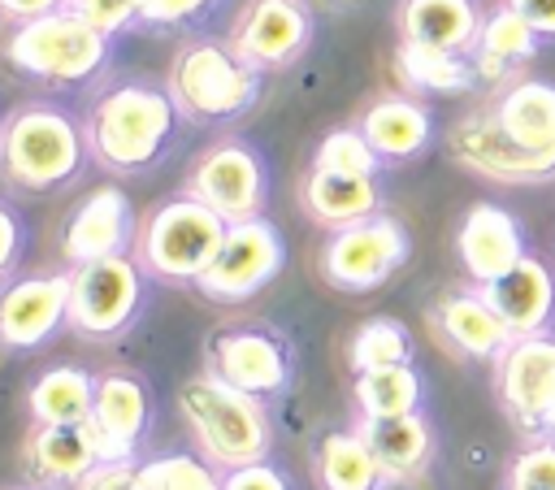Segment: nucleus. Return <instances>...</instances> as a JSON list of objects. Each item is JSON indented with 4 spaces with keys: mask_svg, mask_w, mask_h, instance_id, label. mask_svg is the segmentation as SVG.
Listing matches in <instances>:
<instances>
[{
    "mask_svg": "<svg viewBox=\"0 0 555 490\" xmlns=\"http://www.w3.org/2000/svg\"><path fill=\"white\" fill-rule=\"evenodd\" d=\"M408 252H412V238H408L403 221L390 212H373V217L330 234V243L321 252V273L330 286L364 295V291H377L382 282H390L408 265Z\"/></svg>",
    "mask_w": 555,
    "mask_h": 490,
    "instance_id": "8",
    "label": "nucleus"
},
{
    "mask_svg": "<svg viewBox=\"0 0 555 490\" xmlns=\"http://www.w3.org/2000/svg\"><path fill=\"white\" fill-rule=\"evenodd\" d=\"M69 321V273H35L0 291V343L30 351Z\"/></svg>",
    "mask_w": 555,
    "mask_h": 490,
    "instance_id": "16",
    "label": "nucleus"
},
{
    "mask_svg": "<svg viewBox=\"0 0 555 490\" xmlns=\"http://www.w3.org/2000/svg\"><path fill=\"white\" fill-rule=\"evenodd\" d=\"M4 56L26 78L74 87V82H87V78H95L104 69L108 35H100L78 13L56 9V13H43V17L17 22L9 43H4Z\"/></svg>",
    "mask_w": 555,
    "mask_h": 490,
    "instance_id": "5",
    "label": "nucleus"
},
{
    "mask_svg": "<svg viewBox=\"0 0 555 490\" xmlns=\"http://www.w3.org/2000/svg\"><path fill=\"white\" fill-rule=\"evenodd\" d=\"M364 139L373 143V152L390 165V160H416L429 143H434V113L425 100L416 95H377L360 121Z\"/></svg>",
    "mask_w": 555,
    "mask_h": 490,
    "instance_id": "21",
    "label": "nucleus"
},
{
    "mask_svg": "<svg viewBox=\"0 0 555 490\" xmlns=\"http://www.w3.org/2000/svg\"><path fill=\"white\" fill-rule=\"evenodd\" d=\"M208 369L247 395H278L291 382V347L256 325L225 330L208 343Z\"/></svg>",
    "mask_w": 555,
    "mask_h": 490,
    "instance_id": "15",
    "label": "nucleus"
},
{
    "mask_svg": "<svg viewBox=\"0 0 555 490\" xmlns=\"http://www.w3.org/2000/svg\"><path fill=\"white\" fill-rule=\"evenodd\" d=\"M312 9L308 0H247L230 43L251 69H286L312 43Z\"/></svg>",
    "mask_w": 555,
    "mask_h": 490,
    "instance_id": "13",
    "label": "nucleus"
},
{
    "mask_svg": "<svg viewBox=\"0 0 555 490\" xmlns=\"http://www.w3.org/2000/svg\"><path fill=\"white\" fill-rule=\"evenodd\" d=\"M481 17L486 13L477 0H399L395 9L399 39L447 52H473Z\"/></svg>",
    "mask_w": 555,
    "mask_h": 490,
    "instance_id": "22",
    "label": "nucleus"
},
{
    "mask_svg": "<svg viewBox=\"0 0 555 490\" xmlns=\"http://www.w3.org/2000/svg\"><path fill=\"white\" fill-rule=\"evenodd\" d=\"M494 121L525 147H555V82L551 78H512L490 95Z\"/></svg>",
    "mask_w": 555,
    "mask_h": 490,
    "instance_id": "25",
    "label": "nucleus"
},
{
    "mask_svg": "<svg viewBox=\"0 0 555 490\" xmlns=\"http://www.w3.org/2000/svg\"><path fill=\"white\" fill-rule=\"evenodd\" d=\"M178 412H182L199 455L221 473L243 468V464H260L273 447V421H269L260 395L230 386L212 369L182 382Z\"/></svg>",
    "mask_w": 555,
    "mask_h": 490,
    "instance_id": "2",
    "label": "nucleus"
},
{
    "mask_svg": "<svg viewBox=\"0 0 555 490\" xmlns=\"http://www.w3.org/2000/svg\"><path fill=\"white\" fill-rule=\"evenodd\" d=\"M481 295L503 317V325L512 330V338L542 334L555 321V273L538 256H525L512 273H503L499 282L481 286Z\"/></svg>",
    "mask_w": 555,
    "mask_h": 490,
    "instance_id": "20",
    "label": "nucleus"
},
{
    "mask_svg": "<svg viewBox=\"0 0 555 490\" xmlns=\"http://www.w3.org/2000/svg\"><path fill=\"white\" fill-rule=\"evenodd\" d=\"M360 434L369 438L386 486H403L416 481L429 460H434V425L425 412H408V416H390V421H360Z\"/></svg>",
    "mask_w": 555,
    "mask_h": 490,
    "instance_id": "24",
    "label": "nucleus"
},
{
    "mask_svg": "<svg viewBox=\"0 0 555 490\" xmlns=\"http://www.w3.org/2000/svg\"><path fill=\"white\" fill-rule=\"evenodd\" d=\"M347 364L356 373L386 369V364H412V334L399 317H369L356 325L347 343Z\"/></svg>",
    "mask_w": 555,
    "mask_h": 490,
    "instance_id": "32",
    "label": "nucleus"
},
{
    "mask_svg": "<svg viewBox=\"0 0 555 490\" xmlns=\"http://www.w3.org/2000/svg\"><path fill=\"white\" fill-rule=\"evenodd\" d=\"M178 117L182 113H178L169 87L147 82V78H126V82L100 91L82 130H87L91 156L104 169L134 173V169H147L169 147Z\"/></svg>",
    "mask_w": 555,
    "mask_h": 490,
    "instance_id": "1",
    "label": "nucleus"
},
{
    "mask_svg": "<svg viewBox=\"0 0 555 490\" xmlns=\"http://www.w3.org/2000/svg\"><path fill=\"white\" fill-rule=\"evenodd\" d=\"M225 234H230V221L221 212H212L195 195H178L147 212L143 234H139V260L165 282L195 286L217 260Z\"/></svg>",
    "mask_w": 555,
    "mask_h": 490,
    "instance_id": "6",
    "label": "nucleus"
},
{
    "mask_svg": "<svg viewBox=\"0 0 555 490\" xmlns=\"http://www.w3.org/2000/svg\"><path fill=\"white\" fill-rule=\"evenodd\" d=\"M507 490H520V486H507Z\"/></svg>",
    "mask_w": 555,
    "mask_h": 490,
    "instance_id": "45",
    "label": "nucleus"
},
{
    "mask_svg": "<svg viewBox=\"0 0 555 490\" xmlns=\"http://www.w3.org/2000/svg\"><path fill=\"white\" fill-rule=\"evenodd\" d=\"M351 395H356L360 421H390V416L421 412V403H425V377H421L416 364H386V369L356 373Z\"/></svg>",
    "mask_w": 555,
    "mask_h": 490,
    "instance_id": "31",
    "label": "nucleus"
},
{
    "mask_svg": "<svg viewBox=\"0 0 555 490\" xmlns=\"http://www.w3.org/2000/svg\"><path fill=\"white\" fill-rule=\"evenodd\" d=\"M82 425H87V438H91L100 464L134 460V447L147 429V390H143V382H134L126 373L95 377V403H91V416Z\"/></svg>",
    "mask_w": 555,
    "mask_h": 490,
    "instance_id": "17",
    "label": "nucleus"
},
{
    "mask_svg": "<svg viewBox=\"0 0 555 490\" xmlns=\"http://www.w3.org/2000/svg\"><path fill=\"white\" fill-rule=\"evenodd\" d=\"M130 234H134V208H130L126 191L121 186H95L65 217L61 252L69 256V265H87V260L126 252Z\"/></svg>",
    "mask_w": 555,
    "mask_h": 490,
    "instance_id": "18",
    "label": "nucleus"
},
{
    "mask_svg": "<svg viewBox=\"0 0 555 490\" xmlns=\"http://www.w3.org/2000/svg\"><path fill=\"white\" fill-rule=\"evenodd\" d=\"M395 74L412 95H468L481 78L468 52H447V48H425L399 39L395 48Z\"/></svg>",
    "mask_w": 555,
    "mask_h": 490,
    "instance_id": "28",
    "label": "nucleus"
},
{
    "mask_svg": "<svg viewBox=\"0 0 555 490\" xmlns=\"http://www.w3.org/2000/svg\"><path fill=\"white\" fill-rule=\"evenodd\" d=\"M382 156L373 152V143L364 139L360 126H338L330 130L317 152H312V169H330V173H356V178H377L382 173Z\"/></svg>",
    "mask_w": 555,
    "mask_h": 490,
    "instance_id": "33",
    "label": "nucleus"
},
{
    "mask_svg": "<svg viewBox=\"0 0 555 490\" xmlns=\"http://www.w3.org/2000/svg\"><path fill=\"white\" fill-rule=\"evenodd\" d=\"M455 256L473 286H490L529 256V238H525V225L516 221V212H507L494 199H477L460 217Z\"/></svg>",
    "mask_w": 555,
    "mask_h": 490,
    "instance_id": "14",
    "label": "nucleus"
},
{
    "mask_svg": "<svg viewBox=\"0 0 555 490\" xmlns=\"http://www.w3.org/2000/svg\"><path fill=\"white\" fill-rule=\"evenodd\" d=\"M447 156L481 178V182H494V186H542V182H555V147L551 152H538V147H525L516 143L490 113V104L481 108H468L464 117L451 121L447 130Z\"/></svg>",
    "mask_w": 555,
    "mask_h": 490,
    "instance_id": "7",
    "label": "nucleus"
},
{
    "mask_svg": "<svg viewBox=\"0 0 555 490\" xmlns=\"http://www.w3.org/2000/svg\"><path fill=\"white\" fill-rule=\"evenodd\" d=\"M134 490H221V477L208 460L195 455H156L139 464Z\"/></svg>",
    "mask_w": 555,
    "mask_h": 490,
    "instance_id": "34",
    "label": "nucleus"
},
{
    "mask_svg": "<svg viewBox=\"0 0 555 490\" xmlns=\"http://www.w3.org/2000/svg\"><path fill=\"white\" fill-rule=\"evenodd\" d=\"M17 256H22V221L9 204H0V278L13 269Z\"/></svg>",
    "mask_w": 555,
    "mask_h": 490,
    "instance_id": "40",
    "label": "nucleus"
},
{
    "mask_svg": "<svg viewBox=\"0 0 555 490\" xmlns=\"http://www.w3.org/2000/svg\"><path fill=\"white\" fill-rule=\"evenodd\" d=\"M139 295H143V278L126 252L74 265V273H69V325L87 338H113L139 312Z\"/></svg>",
    "mask_w": 555,
    "mask_h": 490,
    "instance_id": "11",
    "label": "nucleus"
},
{
    "mask_svg": "<svg viewBox=\"0 0 555 490\" xmlns=\"http://www.w3.org/2000/svg\"><path fill=\"white\" fill-rule=\"evenodd\" d=\"M139 464L134 460H117V464H95L74 490H134Z\"/></svg>",
    "mask_w": 555,
    "mask_h": 490,
    "instance_id": "39",
    "label": "nucleus"
},
{
    "mask_svg": "<svg viewBox=\"0 0 555 490\" xmlns=\"http://www.w3.org/2000/svg\"><path fill=\"white\" fill-rule=\"evenodd\" d=\"M22 455H26V473L39 486H78L100 464L87 425H35L26 434Z\"/></svg>",
    "mask_w": 555,
    "mask_h": 490,
    "instance_id": "27",
    "label": "nucleus"
},
{
    "mask_svg": "<svg viewBox=\"0 0 555 490\" xmlns=\"http://www.w3.org/2000/svg\"><path fill=\"white\" fill-rule=\"evenodd\" d=\"M317 481L321 490H382L386 477H382V464L369 447V438L356 429H330L321 434L317 442Z\"/></svg>",
    "mask_w": 555,
    "mask_h": 490,
    "instance_id": "29",
    "label": "nucleus"
},
{
    "mask_svg": "<svg viewBox=\"0 0 555 490\" xmlns=\"http://www.w3.org/2000/svg\"><path fill=\"white\" fill-rule=\"evenodd\" d=\"M494 390L507 421L525 434H542L546 403L555 395V334H520L494 356Z\"/></svg>",
    "mask_w": 555,
    "mask_h": 490,
    "instance_id": "12",
    "label": "nucleus"
},
{
    "mask_svg": "<svg viewBox=\"0 0 555 490\" xmlns=\"http://www.w3.org/2000/svg\"><path fill=\"white\" fill-rule=\"evenodd\" d=\"M56 9H65V0H0V13L13 22H30V17H43Z\"/></svg>",
    "mask_w": 555,
    "mask_h": 490,
    "instance_id": "42",
    "label": "nucleus"
},
{
    "mask_svg": "<svg viewBox=\"0 0 555 490\" xmlns=\"http://www.w3.org/2000/svg\"><path fill=\"white\" fill-rule=\"evenodd\" d=\"M538 48H542V35H538L516 9H507V4L499 0V4L481 17V30H477V43H473L468 56H473L481 82L503 87V82L516 78V69H520L525 61L538 56Z\"/></svg>",
    "mask_w": 555,
    "mask_h": 490,
    "instance_id": "23",
    "label": "nucleus"
},
{
    "mask_svg": "<svg viewBox=\"0 0 555 490\" xmlns=\"http://www.w3.org/2000/svg\"><path fill=\"white\" fill-rule=\"evenodd\" d=\"M186 195H195L225 221H251L260 217L264 195H269L264 156L243 139H221L195 156L186 173Z\"/></svg>",
    "mask_w": 555,
    "mask_h": 490,
    "instance_id": "9",
    "label": "nucleus"
},
{
    "mask_svg": "<svg viewBox=\"0 0 555 490\" xmlns=\"http://www.w3.org/2000/svg\"><path fill=\"white\" fill-rule=\"evenodd\" d=\"M507 9H516L542 39H555V0H503Z\"/></svg>",
    "mask_w": 555,
    "mask_h": 490,
    "instance_id": "41",
    "label": "nucleus"
},
{
    "mask_svg": "<svg viewBox=\"0 0 555 490\" xmlns=\"http://www.w3.org/2000/svg\"><path fill=\"white\" fill-rule=\"evenodd\" d=\"M87 130L61 104L30 100L0 121V178L22 191H56L78 178Z\"/></svg>",
    "mask_w": 555,
    "mask_h": 490,
    "instance_id": "3",
    "label": "nucleus"
},
{
    "mask_svg": "<svg viewBox=\"0 0 555 490\" xmlns=\"http://www.w3.org/2000/svg\"><path fill=\"white\" fill-rule=\"evenodd\" d=\"M65 9L69 13H78L82 22H91L100 35H117V30H126L130 22H139L143 17V0H65Z\"/></svg>",
    "mask_w": 555,
    "mask_h": 490,
    "instance_id": "36",
    "label": "nucleus"
},
{
    "mask_svg": "<svg viewBox=\"0 0 555 490\" xmlns=\"http://www.w3.org/2000/svg\"><path fill=\"white\" fill-rule=\"evenodd\" d=\"M286 260V243L273 221L251 217V221H230V234L208 265V273L195 282V291L212 304H243L256 291H264Z\"/></svg>",
    "mask_w": 555,
    "mask_h": 490,
    "instance_id": "10",
    "label": "nucleus"
},
{
    "mask_svg": "<svg viewBox=\"0 0 555 490\" xmlns=\"http://www.w3.org/2000/svg\"><path fill=\"white\" fill-rule=\"evenodd\" d=\"M382 490H395V486H382Z\"/></svg>",
    "mask_w": 555,
    "mask_h": 490,
    "instance_id": "44",
    "label": "nucleus"
},
{
    "mask_svg": "<svg viewBox=\"0 0 555 490\" xmlns=\"http://www.w3.org/2000/svg\"><path fill=\"white\" fill-rule=\"evenodd\" d=\"M542 434H555V395L546 403V416H542Z\"/></svg>",
    "mask_w": 555,
    "mask_h": 490,
    "instance_id": "43",
    "label": "nucleus"
},
{
    "mask_svg": "<svg viewBox=\"0 0 555 490\" xmlns=\"http://www.w3.org/2000/svg\"><path fill=\"white\" fill-rule=\"evenodd\" d=\"M217 0H143V17L147 26H182L195 22L199 13H208Z\"/></svg>",
    "mask_w": 555,
    "mask_h": 490,
    "instance_id": "37",
    "label": "nucleus"
},
{
    "mask_svg": "<svg viewBox=\"0 0 555 490\" xmlns=\"http://www.w3.org/2000/svg\"><path fill=\"white\" fill-rule=\"evenodd\" d=\"M95 403V377L74 364H56L39 373L26 390V408L35 425H82Z\"/></svg>",
    "mask_w": 555,
    "mask_h": 490,
    "instance_id": "30",
    "label": "nucleus"
},
{
    "mask_svg": "<svg viewBox=\"0 0 555 490\" xmlns=\"http://www.w3.org/2000/svg\"><path fill=\"white\" fill-rule=\"evenodd\" d=\"M299 199H304V212L325 230H343V225H356V221L382 212L377 178L330 173V169H308V178L299 186Z\"/></svg>",
    "mask_w": 555,
    "mask_h": 490,
    "instance_id": "26",
    "label": "nucleus"
},
{
    "mask_svg": "<svg viewBox=\"0 0 555 490\" xmlns=\"http://www.w3.org/2000/svg\"><path fill=\"white\" fill-rule=\"evenodd\" d=\"M173 104L191 121L243 117L260 95V69H251L230 39H191L173 52L165 78Z\"/></svg>",
    "mask_w": 555,
    "mask_h": 490,
    "instance_id": "4",
    "label": "nucleus"
},
{
    "mask_svg": "<svg viewBox=\"0 0 555 490\" xmlns=\"http://www.w3.org/2000/svg\"><path fill=\"white\" fill-rule=\"evenodd\" d=\"M429 325L442 338V347L455 351V356H464V360H494L512 343V330L490 308V299L481 295V286L447 291L429 308Z\"/></svg>",
    "mask_w": 555,
    "mask_h": 490,
    "instance_id": "19",
    "label": "nucleus"
},
{
    "mask_svg": "<svg viewBox=\"0 0 555 490\" xmlns=\"http://www.w3.org/2000/svg\"><path fill=\"white\" fill-rule=\"evenodd\" d=\"M221 490H291L286 473H278L273 464H243V468H230L221 473Z\"/></svg>",
    "mask_w": 555,
    "mask_h": 490,
    "instance_id": "38",
    "label": "nucleus"
},
{
    "mask_svg": "<svg viewBox=\"0 0 555 490\" xmlns=\"http://www.w3.org/2000/svg\"><path fill=\"white\" fill-rule=\"evenodd\" d=\"M507 486H520V490H555V434H538V442H529L525 451L512 455Z\"/></svg>",
    "mask_w": 555,
    "mask_h": 490,
    "instance_id": "35",
    "label": "nucleus"
}]
</instances>
